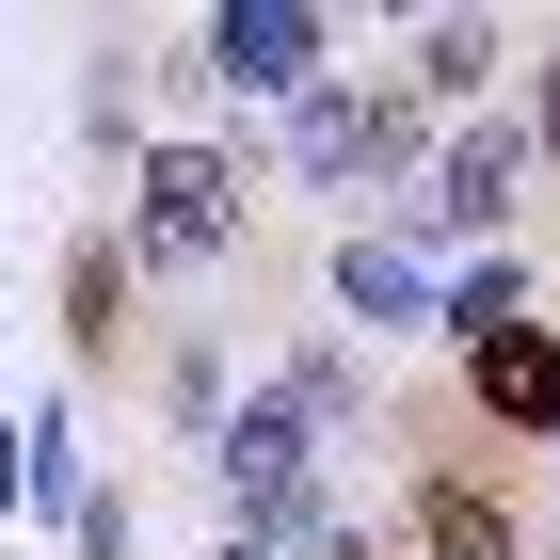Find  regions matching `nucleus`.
Instances as JSON below:
<instances>
[{"label":"nucleus","instance_id":"1","mask_svg":"<svg viewBox=\"0 0 560 560\" xmlns=\"http://www.w3.org/2000/svg\"><path fill=\"white\" fill-rule=\"evenodd\" d=\"M224 241H241V161H224V144H161V161H144L129 257H144V272H209Z\"/></svg>","mask_w":560,"mask_h":560},{"label":"nucleus","instance_id":"2","mask_svg":"<svg viewBox=\"0 0 560 560\" xmlns=\"http://www.w3.org/2000/svg\"><path fill=\"white\" fill-rule=\"evenodd\" d=\"M513 209H528V129H497V113H480V129L417 176V209H400V224H417V241H480V257H497V224H513Z\"/></svg>","mask_w":560,"mask_h":560},{"label":"nucleus","instance_id":"3","mask_svg":"<svg viewBox=\"0 0 560 560\" xmlns=\"http://www.w3.org/2000/svg\"><path fill=\"white\" fill-rule=\"evenodd\" d=\"M192 48H209V81H241V96H320L337 16H320V0H224Z\"/></svg>","mask_w":560,"mask_h":560},{"label":"nucleus","instance_id":"4","mask_svg":"<svg viewBox=\"0 0 560 560\" xmlns=\"http://www.w3.org/2000/svg\"><path fill=\"white\" fill-rule=\"evenodd\" d=\"M209 465H224V497H241V528H257V513H289V497H320V432H304L289 400H224Z\"/></svg>","mask_w":560,"mask_h":560},{"label":"nucleus","instance_id":"5","mask_svg":"<svg viewBox=\"0 0 560 560\" xmlns=\"http://www.w3.org/2000/svg\"><path fill=\"white\" fill-rule=\"evenodd\" d=\"M465 369H480V400H497L513 432H560V337H545V320H513V337H480Z\"/></svg>","mask_w":560,"mask_h":560},{"label":"nucleus","instance_id":"6","mask_svg":"<svg viewBox=\"0 0 560 560\" xmlns=\"http://www.w3.org/2000/svg\"><path fill=\"white\" fill-rule=\"evenodd\" d=\"M337 304L369 320V337H400V320H432V272H417V241H337Z\"/></svg>","mask_w":560,"mask_h":560},{"label":"nucleus","instance_id":"7","mask_svg":"<svg viewBox=\"0 0 560 560\" xmlns=\"http://www.w3.org/2000/svg\"><path fill=\"white\" fill-rule=\"evenodd\" d=\"M432 320H448V337H465V352H480V337H513V320H528V272H513V257H480V272H448V289H432Z\"/></svg>","mask_w":560,"mask_h":560},{"label":"nucleus","instance_id":"8","mask_svg":"<svg viewBox=\"0 0 560 560\" xmlns=\"http://www.w3.org/2000/svg\"><path fill=\"white\" fill-rule=\"evenodd\" d=\"M497 81V16H432L417 33V96H480Z\"/></svg>","mask_w":560,"mask_h":560},{"label":"nucleus","instance_id":"9","mask_svg":"<svg viewBox=\"0 0 560 560\" xmlns=\"http://www.w3.org/2000/svg\"><path fill=\"white\" fill-rule=\"evenodd\" d=\"M432 560H513V513L480 480H432Z\"/></svg>","mask_w":560,"mask_h":560},{"label":"nucleus","instance_id":"10","mask_svg":"<svg viewBox=\"0 0 560 560\" xmlns=\"http://www.w3.org/2000/svg\"><path fill=\"white\" fill-rule=\"evenodd\" d=\"M113 304H129V241H81V257H65V320L113 337Z\"/></svg>","mask_w":560,"mask_h":560},{"label":"nucleus","instance_id":"11","mask_svg":"<svg viewBox=\"0 0 560 560\" xmlns=\"http://www.w3.org/2000/svg\"><path fill=\"white\" fill-rule=\"evenodd\" d=\"M272 400H289L304 432H337V417H352V352H304V369H289V385H272Z\"/></svg>","mask_w":560,"mask_h":560},{"label":"nucleus","instance_id":"12","mask_svg":"<svg viewBox=\"0 0 560 560\" xmlns=\"http://www.w3.org/2000/svg\"><path fill=\"white\" fill-rule=\"evenodd\" d=\"M161 400H176V432H224V369H209V352H176V385H161Z\"/></svg>","mask_w":560,"mask_h":560},{"label":"nucleus","instance_id":"13","mask_svg":"<svg viewBox=\"0 0 560 560\" xmlns=\"http://www.w3.org/2000/svg\"><path fill=\"white\" fill-rule=\"evenodd\" d=\"M65 528H81V560H129V497H65Z\"/></svg>","mask_w":560,"mask_h":560},{"label":"nucleus","instance_id":"14","mask_svg":"<svg viewBox=\"0 0 560 560\" xmlns=\"http://www.w3.org/2000/svg\"><path fill=\"white\" fill-rule=\"evenodd\" d=\"M528 161H560V65H545V129H528Z\"/></svg>","mask_w":560,"mask_h":560}]
</instances>
